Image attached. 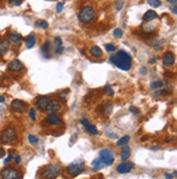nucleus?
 Instances as JSON below:
<instances>
[{
    "instance_id": "23",
    "label": "nucleus",
    "mask_w": 177,
    "mask_h": 179,
    "mask_svg": "<svg viewBox=\"0 0 177 179\" xmlns=\"http://www.w3.org/2000/svg\"><path fill=\"white\" fill-rule=\"evenodd\" d=\"M91 165H92V168L94 170H99V169H102L104 167V163L99 159H94L93 162L91 163Z\"/></svg>"
},
{
    "instance_id": "34",
    "label": "nucleus",
    "mask_w": 177,
    "mask_h": 179,
    "mask_svg": "<svg viewBox=\"0 0 177 179\" xmlns=\"http://www.w3.org/2000/svg\"><path fill=\"white\" fill-rule=\"evenodd\" d=\"M169 92H171V91H168L167 89H165V90H163V91H158L156 93H154V95H155V96H158V95H167V94H169Z\"/></svg>"
},
{
    "instance_id": "20",
    "label": "nucleus",
    "mask_w": 177,
    "mask_h": 179,
    "mask_svg": "<svg viewBox=\"0 0 177 179\" xmlns=\"http://www.w3.org/2000/svg\"><path fill=\"white\" fill-rule=\"evenodd\" d=\"M9 49V43L5 40H0V56H5Z\"/></svg>"
},
{
    "instance_id": "46",
    "label": "nucleus",
    "mask_w": 177,
    "mask_h": 179,
    "mask_svg": "<svg viewBox=\"0 0 177 179\" xmlns=\"http://www.w3.org/2000/svg\"><path fill=\"white\" fill-rule=\"evenodd\" d=\"M130 111H131V113H134V114H137V113H139V111H138V110L136 109L134 107H130Z\"/></svg>"
},
{
    "instance_id": "22",
    "label": "nucleus",
    "mask_w": 177,
    "mask_h": 179,
    "mask_svg": "<svg viewBox=\"0 0 177 179\" xmlns=\"http://www.w3.org/2000/svg\"><path fill=\"white\" fill-rule=\"evenodd\" d=\"M130 154H131L130 148H129V146H127V145H125V146H123V151H121V153H120V157H121V159H123V161L128 159H129V156H130Z\"/></svg>"
},
{
    "instance_id": "6",
    "label": "nucleus",
    "mask_w": 177,
    "mask_h": 179,
    "mask_svg": "<svg viewBox=\"0 0 177 179\" xmlns=\"http://www.w3.org/2000/svg\"><path fill=\"white\" fill-rule=\"evenodd\" d=\"M1 179H22V173L13 167H5L0 173Z\"/></svg>"
},
{
    "instance_id": "37",
    "label": "nucleus",
    "mask_w": 177,
    "mask_h": 179,
    "mask_svg": "<svg viewBox=\"0 0 177 179\" xmlns=\"http://www.w3.org/2000/svg\"><path fill=\"white\" fill-rule=\"evenodd\" d=\"M62 51H64V47H62V46H57L56 49H55V53H56V54H61Z\"/></svg>"
},
{
    "instance_id": "10",
    "label": "nucleus",
    "mask_w": 177,
    "mask_h": 179,
    "mask_svg": "<svg viewBox=\"0 0 177 179\" xmlns=\"http://www.w3.org/2000/svg\"><path fill=\"white\" fill-rule=\"evenodd\" d=\"M133 167H134V165L132 163H130V162H123V163L118 165L116 169H117V171L119 174H127V173L132 170Z\"/></svg>"
},
{
    "instance_id": "39",
    "label": "nucleus",
    "mask_w": 177,
    "mask_h": 179,
    "mask_svg": "<svg viewBox=\"0 0 177 179\" xmlns=\"http://www.w3.org/2000/svg\"><path fill=\"white\" fill-rule=\"evenodd\" d=\"M55 43H56L57 46H61V44H62V40H61L60 37H56V38H55Z\"/></svg>"
},
{
    "instance_id": "5",
    "label": "nucleus",
    "mask_w": 177,
    "mask_h": 179,
    "mask_svg": "<svg viewBox=\"0 0 177 179\" xmlns=\"http://www.w3.org/2000/svg\"><path fill=\"white\" fill-rule=\"evenodd\" d=\"M16 138V130L14 127H7L0 134V141L2 144H10Z\"/></svg>"
},
{
    "instance_id": "35",
    "label": "nucleus",
    "mask_w": 177,
    "mask_h": 179,
    "mask_svg": "<svg viewBox=\"0 0 177 179\" xmlns=\"http://www.w3.org/2000/svg\"><path fill=\"white\" fill-rule=\"evenodd\" d=\"M29 116H30V118H31L32 120H35V119H36V113H35V109H34V108H31V109H30Z\"/></svg>"
},
{
    "instance_id": "48",
    "label": "nucleus",
    "mask_w": 177,
    "mask_h": 179,
    "mask_svg": "<svg viewBox=\"0 0 177 179\" xmlns=\"http://www.w3.org/2000/svg\"><path fill=\"white\" fill-rule=\"evenodd\" d=\"M155 61H156V59H151V60H150V64H151V65H153Z\"/></svg>"
},
{
    "instance_id": "1",
    "label": "nucleus",
    "mask_w": 177,
    "mask_h": 179,
    "mask_svg": "<svg viewBox=\"0 0 177 179\" xmlns=\"http://www.w3.org/2000/svg\"><path fill=\"white\" fill-rule=\"evenodd\" d=\"M109 61L123 71L130 70L131 66H132L131 56L125 50H118L115 55H112L109 57Z\"/></svg>"
},
{
    "instance_id": "8",
    "label": "nucleus",
    "mask_w": 177,
    "mask_h": 179,
    "mask_svg": "<svg viewBox=\"0 0 177 179\" xmlns=\"http://www.w3.org/2000/svg\"><path fill=\"white\" fill-rule=\"evenodd\" d=\"M26 103L21 100H13L11 102V109L16 114H23L26 109Z\"/></svg>"
},
{
    "instance_id": "25",
    "label": "nucleus",
    "mask_w": 177,
    "mask_h": 179,
    "mask_svg": "<svg viewBox=\"0 0 177 179\" xmlns=\"http://www.w3.org/2000/svg\"><path fill=\"white\" fill-rule=\"evenodd\" d=\"M130 140V137L129 135H123V138H120V139L117 141V146H123V145H126L128 143V141Z\"/></svg>"
},
{
    "instance_id": "14",
    "label": "nucleus",
    "mask_w": 177,
    "mask_h": 179,
    "mask_svg": "<svg viewBox=\"0 0 177 179\" xmlns=\"http://www.w3.org/2000/svg\"><path fill=\"white\" fill-rule=\"evenodd\" d=\"M8 40H9L11 44L19 45L21 43V40H22V36L19 33H16V32H12V33H10L8 35Z\"/></svg>"
},
{
    "instance_id": "49",
    "label": "nucleus",
    "mask_w": 177,
    "mask_h": 179,
    "mask_svg": "<svg viewBox=\"0 0 177 179\" xmlns=\"http://www.w3.org/2000/svg\"><path fill=\"white\" fill-rule=\"evenodd\" d=\"M169 2H173V5H176V0H167Z\"/></svg>"
},
{
    "instance_id": "18",
    "label": "nucleus",
    "mask_w": 177,
    "mask_h": 179,
    "mask_svg": "<svg viewBox=\"0 0 177 179\" xmlns=\"http://www.w3.org/2000/svg\"><path fill=\"white\" fill-rule=\"evenodd\" d=\"M157 18V14L155 11L153 10H149L147 11L145 13H144V15H143V21H147V22H150V21L154 20V19H156Z\"/></svg>"
},
{
    "instance_id": "16",
    "label": "nucleus",
    "mask_w": 177,
    "mask_h": 179,
    "mask_svg": "<svg viewBox=\"0 0 177 179\" xmlns=\"http://www.w3.org/2000/svg\"><path fill=\"white\" fill-rule=\"evenodd\" d=\"M163 64H164V66H166V67L174 65V55H173L172 53L167 51V53L164 54V56H163Z\"/></svg>"
},
{
    "instance_id": "28",
    "label": "nucleus",
    "mask_w": 177,
    "mask_h": 179,
    "mask_svg": "<svg viewBox=\"0 0 177 179\" xmlns=\"http://www.w3.org/2000/svg\"><path fill=\"white\" fill-rule=\"evenodd\" d=\"M36 25H37L38 27H40V29H43V30H46V29L48 27V23H47V22H46L45 20H39V21H37Z\"/></svg>"
},
{
    "instance_id": "17",
    "label": "nucleus",
    "mask_w": 177,
    "mask_h": 179,
    "mask_svg": "<svg viewBox=\"0 0 177 179\" xmlns=\"http://www.w3.org/2000/svg\"><path fill=\"white\" fill-rule=\"evenodd\" d=\"M90 53L94 58H102L103 57V51L98 46H92L90 49Z\"/></svg>"
},
{
    "instance_id": "44",
    "label": "nucleus",
    "mask_w": 177,
    "mask_h": 179,
    "mask_svg": "<svg viewBox=\"0 0 177 179\" xmlns=\"http://www.w3.org/2000/svg\"><path fill=\"white\" fill-rule=\"evenodd\" d=\"M165 179H173L172 174H165Z\"/></svg>"
},
{
    "instance_id": "41",
    "label": "nucleus",
    "mask_w": 177,
    "mask_h": 179,
    "mask_svg": "<svg viewBox=\"0 0 177 179\" xmlns=\"http://www.w3.org/2000/svg\"><path fill=\"white\" fill-rule=\"evenodd\" d=\"M14 161H15V164L19 165L20 163H21V156H19V155H16L14 157Z\"/></svg>"
},
{
    "instance_id": "21",
    "label": "nucleus",
    "mask_w": 177,
    "mask_h": 179,
    "mask_svg": "<svg viewBox=\"0 0 177 179\" xmlns=\"http://www.w3.org/2000/svg\"><path fill=\"white\" fill-rule=\"evenodd\" d=\"M49 50H50V43H49L48 40H47V42H45V44L42 46L40 51H42V54L44 55V57L48 58V57H49Z\"/></svg>"
},
{
    "instance_id": "12",
    "label": "nucleus",
    "mask_w": 177,
    "mask_h": 179,
    "mask_svg": "<svg viewBox=\"0 0 177 179\" xmlns=\"http://www.w3.org/2000/svg\"><path fill=\"white\" fill-rule=\"evenodd\" d=\"M49 100L50 98L47 97V96H38L37 97V100H36V106H37V108L39 110H46V107H47V105H48Z\"/></svg>"
},
{
    "instance_id": "43",
    "label": "nucleus",
    "mask_w": 177,
    "mask_h": 179,
    "mask_svg": "<svg viewBox=\"0 0 177 179\" xmlns=\"http://www.w3.org/2000/svg\"><path fill=\"white\" fill-rule=\"evenodd\" d=\"M3 156H5V150L0 146V159H1V157H3Z\"/></svg>"
},
{
    "instance_id": "31",
    "label": "nucleus",
    "mask_w": 177,
    "mask_h": 179,
    "mask_svg": "<svg viewBox=\"0 0 177 179\" xmlns=\"http://www.w3.org/2000/svg\"><path fill=\"white\" fill-rule=\"evenodd\" d=\"M105 49L107 50L108 53H113L116 50V46L114 44H106L105 45Z\"/></svg>"
},
{
    "instance_id": "24",
    "label": "nucleus",
    "mask_w": 177,
    "mask_h": 179,
    "mask_svg": "<svg viewBox=\"0 0 177 179\" xmlns=\"http://www.w3.org/2000/svg\"><path fill=\"white\" fill-rule=\"evenodd\" d=\"M165 85V83L163 81H154L150 84V89L151 90H157V89H161Z\"/></svg>"
},
{
    "instance_id": "3",
    "label": "nucleus",
    "mask_w": 177,
    "mask_h": 179,
    "mask_svg": "<svg viewBox=\"0 0 177 179\" xmlns=\"http://www.w3.org/2000/svg\"><path fill=\"white\" fill-rule=\"evenodd\" d=\"M78 16L82 23H90L95 19V10L91 5H85L80 10Z\"/></svg>"
},
{
    "instance_id": "2",
    "label": "nucleus",
    "mask_w": 177,
    "mask_h": 179,
    "mask_svg": "<svg viewBox=\"0 0 177 179\" xmlns=\"http://www.w3.org/2000/svg\"><path fill=\"white\" fill-rule=\"evenodd\" d=\"M61 174V167L59 164H50L48 166H46L43 171L40 177L42 179H56L59 175Z\"/></svg>"
},
{
    "instance_id": "26",
    "label": "nucleus",
    "mask_w": 177,
    "mask_h": 179,
    "mask_svg": "<svg viewBox=\"0 0 177 179\" xmlns=\"http://www.w3.org/2000/svg\"><path fill=\"white\" fill-rule=\"evenodd\" d=\"M27 140H29L30 144H32V145H36L38 143V138H37L36 135H34V134H29Z\"/></svg>"
},
{
    "instance_id": "36",
    "label": "nucleus",
    "mask_w": 177,
    "mask_h": 179,
    "mask_svg": "<svg viewBox=\"0 0 177 179\" xmlns=\"http://www.w3.org/2000/svg\"><path fill=\"white\" fill-rule=\"evenodd\" d=\"M62 9H64V5H62V2H58V3L56 5V10H57V12H61Z\"/></svg>"
},
{
    "instance_id": "9",
    "label": "nucleus",
    "mask_w": 177,
    "mask_h": 179,
    "mask_svg": "<svg viewBox=\"0 0 177 179\" xmlns=\"http://www.w3.org/2000/svg\"><path fill=\"white\" fill-rule=\"evenodd\" d=\"M80 124L83 126L84 130H85V131H86L89 134H94V135L98 134L97 128H96L94 124H90V122L88 121V119H81V120H80Z\"/></svg>"
},
{
    "instance_id": "45",
    "label": "nucleus",
    "mask_w": 177,
    "mask_h": 179,
    "mask_svg": "<svg viewBox=\"0 0 177 179\" xmlns=\"http://www.w3.org/2000/svg\"><path fill=\"white\" fill-rule=\"evenodd\" d=\"M171 9H172L173 13H174V14H176V13H177V11H176V5H173V8H171Z\"/></svg>"
},
{
    "instance_id": "29",
    "label": "nucleus",
    "mask_w": 177,
    "mask_h": 179,
    "mask_svg": "<svg viewBox=\"0 0 177 179\" xmlns=\"http://www.w3.org/2000/svg\"><path fill=\"white\" fill-rule=\"evenodd\" d=\"M68 94H69L68 90H64V91H60V92H59L58 96L62 100H67V96H68Z\"/></svg>"
},
{
    "instance_id": "30",
    "label": "nucleus",
    "mask_w": 177,
    "mask_h": 179,
    "mask_svg": "<svg viewBox=\"0 0 177 179\" xmlns=\"http://www.w3.org/2000/svg\"><path fill=\"white\" fill-rule=\"evenodd\" d=\"M104 92H105V94H107L108 96H113V95H114V90L112 89L109 85H106V86H105Z\"/></svg>"
},
{
    "instance_id": "42",
    "label": "nucleus",
    "mask_w": 177,
    "mask_h": 179,
    "mask_svg": "<svg viewBox=\"0 0 177 179\" xmlns=\"http://www.w3.org/2000/svg\"><path fill=\"white\" fill-rule=\"evenodd\" d=\"M147 68H144V67H142V68H140V73H141V74H147Z\"/></svg>"
},
{
    "instance_id": "40",
    "label": "nucleus",
    "mask_w": 177,
    "mask_h": 179,
    "mask_svg": "<svg viewBox=\"0 0 177 179\" xmlns=\"http://www.w3.org/2000/svg\"><path fill=\"white\" fill-rule=\"evenodd\" d=\"M123 5V2H121V1H119V2H117V5H116V11L121 10Z\"/></svg>"
},
{
    "instance_id": "19",
    "label": "nucleus",
    "mask_w": 177,
    "mask_h": 179,
    "mask_svg": "<svg viewBox=\"0 0 177 179\" xmlns=\"http://www.w3.org/2000/svg\"><path fill=\"white\" fill-rule=\"evenodd\" d=\"M35 43H36V37H35V34H30L27 37H26V40H25V46L26 48H32L34 47Z\"/></svg>"
},
{
    "instance_id": "11",
    "label": "nucleus",
    "mask_w": 177,
    "mask_h": 179,
    "mask_svg": "<svg viewBox=\"0 0 177 179\" xmlns=\"http://www.w3.org/2000/svg\"><path fill=\"white\" fill-rule=\"evenodd\" d=\"M46 110H48L49 113H58V111L61 110V104L59 103L58 100H50L47 107H46Z\"/></svg>"
},
{
    "instance_id": "7",
    "label": "nucleus",
    "mask_w": 177,
    "mask_h": 179,
    "mask_svg": "<svg viewBox=\"0 0 177 179\" xmlns=\"http://www.w3.org/2000/svg\"><path fill=\"white\" fill-rule=\"evenodd\" d=\"M99 159L103 162L104 165L110 166V165H113L114 161H115V157H114V154L109 151V150L104 149L99 152Z\"/></svg>"
},
{
    "instance_id": "47",
    "label": "nucleus",
    "mask_w": 177,
    "mask_h": 179,
    "mask_svg": "<svg viewBox=\"0 0 177 179\" xmlns=\"http://www.w3.org/2000/svg\"><path fill=\"white\" fill-rule=\"evenodd\" d=\"M5 100V96H2V95H0V103H3Z\"/></svg>"
},
{
    "instance_id": "13",
    "label": "nucleus",
    "mask_w": 177,
    "mask_h": 179,
    "mask_svg": "<svg viewBox=\"0 0 177 179\" xmlns=\"http://www.w3.org/2000/svg\"><path fill=\"white\" fill-rule=\"evenodd\" d=\"M8 69H9V71H12V72H18V71H21L23 69V65L19 59H13L12 61L9 62Z\"/></svg>"
},
{
    "instance_id": "27",
    "label": "nucleus",
    "mask_w": 177,
    "mask_h": 179,
    "mask_svg": "<svg viewBox=\"0 0 177 179\" xmlns=\"http://www.w3.org/2000/svg\"><path fill=\"white\" fill-rule=\"evenodd\" d=\"M148 5L153 7V8H157L161 5V1L160 0H147Z\"/></svg>"
},
{
    "instance_id": "32",
    "label": "nucleus",
    "mask_w": 177,
    "mask_h": 179,
    "mask_svg": "<svg viewBox=\"0 0 177 179\" xmlns=\"http://www.w3.org/2000/svg\"><path fill=\"white\" fill-rule=\"evenodd\" d=\"M10 5H14V7H18V5H21L23 0H9L8 1Z\"/></svg>"
},
{
    "instance_id": "33",
    "label": "nucleus",
    "mask_w": 177,
    "mask_h": 179,
    "mask_svg": "<svg viewBox=\"0 0 177 179\" xmlns=\"http://www.w3.org/2000/svg\"><path fill=\"white\" fill-rule=\"evenodd\" d=\"M114 36L117 37V38L121 37L123 36V31L120 30V29H115V31H114Z\"/></svg>"
},
{
    "instance_id": "4",
    "label": "nucleus",
    "mask_w": 177,
    "mask_h": 179,
    "mask_svg": "<svg viewBox=\"0 0 177 179\" xmlns=\"http://www.w3.org/2000/svg\"><path fill=\"white\" fill-rule=\"evenodd\" d=\"M84 168H85V165H84L83 161L82 159H75L67 167V171L71 177H77L81 173H83Z\"/></svg>"
},
{
    "instance_id": "38",
    "label": "nucleus",
    "mask_w": 177,
    "mask_h": 179,
    "mask_svg": "<svg viewBox=\"0 0 177 179\" xmlns=\"http://www.w3.org/2000/svg\"><path fill=\"white\" fill-rule=\"evenodd\" d=\"M12 159H13V155L10 154L9 156H8V157H7V159H5V161H3V163H5V164H8V163H10V162L12 161Z\"/></svg>"
},
{
    "instance_id": "15",
    "label": "nucleus",
    "mask_w": 177,
    "mask_h": 179,
    "mask_svg": "<svg viewBox=\"0 0 177 179\" xmlns=\"http://www.w3.org/2000/svg\"><path fill=\"white\" fill-rule=\"evenodd\" d=\"M46 121L48 122V124L50 126H57V124L60 122V118H59V116L56 113H51V114H49L47 116V119Z\"/></svg>"
}]
</instances>
